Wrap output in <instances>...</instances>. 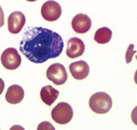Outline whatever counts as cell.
<instances>
[{
	"mask_svg": "<svg viewBox=\"0 0 137 130\" xmlns=\"http://www.w3.org/2000/svg\"><path fill=\"white\" fill-rule=\"evenodd\" d=\"M27 1H29V2H34V1H37V0H27Z\"/></svg>",
	"mask_w": 137,
	"mask_h": 130,
	"instance_id": "obj_21",
	"label": "cell"
},
{
	"mask_svg": "<svg viewBox=\"0 0 137 130\" xmlns=\"http://www.w3.org/2000/svg\"><path fill=\"white\" fill-rule=\"evenodd\" d=\"M47 78L54 83L57 85H61V84L66 83L68 79V74L65 67L60 63H54L51 64L50 67L47 69Z\"/></svg>",
	"mask_w": 137,
	"mask_h": 130,
	"instance_id": "obj_5",
	"label": "cell"
},
{
	"mask_svg": "<svg viewBox=\"0 0 137 130\" xmlns=\"http://www.w3.org/2000/svg\"><path fill=\"white\" fill-rule=\"evenodd\" d=\"M89 105L94 113L106 114L109 112L112 106V100L108 93L99 92L94 93L90 98Z\"/></svg>",
	"mask_w": 137,
	"mask_h": 130,
	"instance_id": "obj_2",
	"label": "cell"
},
{
	"mask_svg": "<svg viewBox=\"0 0 137 130\" xmlns=\"http://www.w3.org/2000/svg\"><path fill=\"white\" fill-rule=\"evenodd\" d=\"M5 18H4V12H3V9L0 6V28L4 26Z\"/></svg>",
	"mask_w": 137,
	"mask_h": 130,
	"instance_id": "obj_17",
	"label": "cell"
},
{
	"mask_svg": "<svg viewBox=\"0 0 137 130\" xmlns=\"http://www.w3.org/2000/svg\"><path fill=\"white\" fill-rule=\"evenodd\" d=\"M85 45L84 42L79 38H71L68 40V48L66 54L69 58L75 59L80 57L84 53Z\"/></svg>",
	"mask_w": 137,
	"mask_h": 130,
	"instance_id": "obj_9",
	"label": "cell"
},
{
	"mask_svg": "<svg viewBox=\"0 0 137 130\" xmlns=\"http://www.w3.org/2000/svg\"><path fill=\"white\" fill-rule=\"evenodd\" d=\"M26 23V17L23 13L15 11L9 15L7 18V28L8 31L12 34L19 33L24 28Z\"/></svg>",
	"mask_w": 137,
	"mask_h": 130,
	"instance_id": "obj_7",
	"label": "cell"
},
{
	"mask_svg": "<svg viewBox=\"0 0 137 130\" xmlns=\"http://www.w3.org/2000/svg\"><path fill=\"white\" fill-rule=\"evenodd\" d=\"M73 110L67 103H59L51 111V117L59 125H66L72 119Z\"/></svg>",
	"mask_w": 137,
	"mask_h": 130,
	"instance_id": "obj_3",
	"label": "cell"
},
{
	"mask_svg": "<svg viewBox=\"0 0 137 130\" xmlns=\"http://www.w3.org/2000/svg\"><path fill=\"white\" fill-rule=\"evenodd\" d=\"M70 71L72 77L76 80H83L90 73V67L84 61H75L70 64Z\"/></svg>",
	"mask_w": 137,
	"mask_h": 130,
	"instance_id": "obj_10",
	"label": "cell"
},
{
	"mask_svg": "<svg viewBox=\"0 0 137 130\" xmlns=\"http://www.w3.org/2000/svg\"><path fill=\"white\" fill-rule=\"evenodd\" d=\"M131 116H132V121L134 123V125L137 126V106L135 108H133V110L132 111Z\"/></svg>",
	"mask_w": 137,
	"mask_h": 130,
	"instance_id": "obj_16",
	"label": "cell"
},
{
	"mask_svg": "<svg viewBox=\"0 0 137 130\" xmlns=\"http://www.w3.org/2000/svg\"><path fill=\"white\" fill-rule=\"evenodd\" d=\"M134 82H135V84H137V70L135 71V73H134Z\"/></svg>",
	"mask_w": 137,
	"mask_h": 130,
	"instance_id": "obj_20",
	"label": "cell"
},
{
	"mask_svg": "<svg viewBox=\"0 0 137 130\" xmlns=\"http://www.w3.org/2000/svg\"><path fill=\"white\" fill-rule=\"evenodd\" d=\"M71 27L76 33H86L91 30V20L85 14H78L72 18Z\"/></svg>",
	"mask_w": 137,
	"mask_h": 130,
	"instance_id": "obj_8",
	"label": "cell"
},
{
	"mask_svg": "<svg viewBox=\"0 0 137 130\" xmlns=\"http://www.w3.org/2000/svg\"><path fill=\"white\" fill-rule=\"evenodd\" d=\"M1 63L7 70H16L20 66L21 57L15 48H7L0 57Z\"/></svg>",
	"mask_w": 137,
	"mask_h": 130,
	"instance_id": "obj_4",
	"label": "cell"
},
{
	"mask_svg": "<svg viewBox=\"0 0 137 130\" xmlns=\"http://www.w3.org/2000/svg\"><path fill=\"white\" fill-rule=\"evenodd\" d=\"M135 52H136V50H134L133 44H130L127 50H126V53H125V61H126V63H130L132 61L133 55H134Z\"/></svg>",
	"mask_w": 137,
	"mask_h": 130,
	"instance_id": "obj_14",
	"label": "cell"
},
{
	"mask_svg": "<svg viewBox=\"0 0 137 130\" xmlns=\"http://www.w3.org/2000/svg\"><path fill=\"white\" fill-rule=\"evenodd\" d=\"M136 60H137V55H136Z\"/></svg>",
	"mask_w": 137,
	"mask_h": 130,
	"instance_id": "obj_22",
	"label": "cell"
},
{
	"mask_svg": "<svg viewBox=\"0 0 137 130\" xmlns=\"http://www.w3.org/2000/svg\"><path fill=\"white\" fill-rule=\"evenodd\" d=\"M4 88H5V83L4 81L2 80L1 78H0V94L3 92V91H4Z\"/></svg>",
	"mask_w": 137,
	"mask_h": 130,
	"instance_id": "obj_18",
	"label": "cell"
},
{
	"mask_svg": "<svg viewBox=\"0 0 137 130\" xmlns=\"http://www.w3.org/2000/svg\"><path fill=\"white\" fill-rule=\"evenodd\" d=\"M10 130H25V128L24 127H22L21 126H13L11 128H10Z\"/></svg>",
	"mask_w": 137,
	"mask_h": 130,
	"instance_id": "obj_19",
	"label": "cell"
},
{
	"mask_svg": "<svg viewBox=\"0 0 137 130\" xmlns=\"http://www.w3.org/2000/svg\"><path fill=\"white\" fill-rule=\"evenodd\" d=\"M64 42L60 35L41 27H29L19 42V50L30 61L40 64L61 54Z\"/></svg>",
	"mask_w": 137,
	"mask_h": 130,
	"instance_id": "obj_1",
	"label": "cell"
},
{
	"mask_svg": "<svg viewBox=\"0 0 137 130\" xmlns=\"http://www.w3.org/2000/svg\"><path fill=\"white\" fill-rule=\"evenodd\" d=\"M61 7L56 1L50 0L42 5L41 16L47 21L58 20L61 16Z\"/></svg>",
	"mask_w": 137,
	"mask_h": 130,
	"instance_id": "obj_6",
	"label": "cell"
},
{
	"mask_svg": "<svg viewBox=\"0 0 137 130\" xmlns=\"http://www.w3.org/2000/svg\"><path fill=\"white\" fill-rule=\"evenodd\" d=\"M58 91L50 85L44 86L40 90V98L47 105H51L58 97Z\"/></svg>",
	"mask_w": 137,
	"mask_h": 130,
	"instance_id": "obj_12",
	"label": "cell"
},
{
	"mask_svg": "<svg viewBox=\"0 0 137 130\" xmlns=\"http://www.w3.org/2000/svg\"><path fill=\"white\" fill-rule=\"evenodd\" d=\"M37 130H55V127L50 124V122L44 121L37 126Z\"/></svg>",
	"mask_w": 137,
	"mask_h": 130,
	"instance_id": "obj_15",
	"label": "cell"
},
{
	"mask_svg": "<svg viewBox=\"0 0 137 130\" xmlns=\"http://www.w3.org/2000/svg\"><path fill=\"white\" fill-rule=\"evenodd\" d=\"M24 94H25V92H24L23 88L17 84H14L7 89V93H6V100L7 101L9 104L17 105L23 100Z\"/></svg>",
	"mask_w": 137,
	"mask_h": 130,
	"instance_id": "obj_11",
	"label": "cell"
},
{
	"mask_svg": "<svg viewBox=\"0 0 137 130\" xmlns=\"http://www.w3.org/2000/svg\"><path fill=\"white\" fill-rule=\"evenodd\" d=\"M112 36V30H110L109 28L103 27V28H101L95 32L94 35V40L99 44H106L108 43Z\"/></svg>",
	"mask_w": 137,
	"mask_h": 130,
	"instance_id": "obj_13",
	"label": "cell"
}]
</instances>
